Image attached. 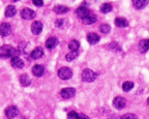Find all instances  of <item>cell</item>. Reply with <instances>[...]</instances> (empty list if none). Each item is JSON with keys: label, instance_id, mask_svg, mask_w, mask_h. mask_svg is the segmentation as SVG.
Listing matches in <instances>:
<instances>
[{"label": "cell", "instance_id": "cell-20", "mask_svg": "<svg viewBox=\"0 0 149 119\" xmlns=\"http://www.w3.org/2000/svg\"><path fill=\"white\" fill-rule=\"evenodd\" d=\"M82 21H83L84 24H86V25H91V24L96 22V16L93 14H90V15H88L86 18H84Z\"/></svg>", "mask_w": 149, "mask_h": 119}, {"label": "cell", "instance_id": "cell-22", "mask_svg": "<svg viewBox=\"0 0 149 119\" xmlns=\"http://www.w3.org/2000/svg\"><path fill=\"white\" fill-rule=\"evenodd\" d=\"M17 14V8L14 5H8V6L5 8V16L8 17V18H12L15 15Z\"/></svg>", "mask_w": 149, "mask_h": 119}, {"label": "cell", "instance_id": "cell-34", "mask_svg": "<svg viewBox=\"0 0 149 119\" xmlns=\"http://www.w3.org/2000/svg\"><path fill=\"white\" fill-rule=\"evenodd\" d=\"M13 1H15V2H17V1H19V0H13Z\"/></svg>", "mask_w": 149, "mask_h": 119}, {"label": "cell", "instance_id": "cell-21", "mask_svg": "<svg viewBox=\"0 0 149 119\" xmlns=\"http://www.w3.org/2000/svg\"><path fill=\"white\" fill-rule=\"evenodd\" d=\"M20 83H21L22 86H29V85L31 84V80L30 78L28 77L27 75H25V74H23V75L20 76Z\"/></svg>", "mask_w": 149, "mask_h": 119}, {"label": "cell", "instance_id": "cell-6", "mask_svg": "<svg viewBox=\"0 0 149 119\" xmlns=\"http://www.w3.org/2000/svg\"><path fill=\"white\" fill-rule=\"evenodd\" d=\"M19 114L18 108L15 107V106H9L5 109V116L9 119H13Z\"/></svg>", "mask_w": 149, "mask_h": 119}, {"label": "cell", "instance_id": "cell-11", "mask_svg": "<svg viewBox=\"0 0 149 119\" xmlns=\"http://www.w3.org/2000/svg\"><path fill=\"white\" fill-rule=\"evenodd\" d=\"M76 15H77L78 18H80V19L83 20L84 18H86L88 15H90V12H89V10L88 8H86V7L80 6L79 8L76 10Z\"/></svg>", "mask_w": 149, "mask_h": 119}, {"label": "cell", "instance_id": "cell-32", "mask_svg": "<svg viewBox=\"0 0 149 119\" xmlns=\"http://www.w3.org/2000/svg\"><path fill=\"white\" fill-rule=\"evenodd\" d=\"M78 119H90L89 118L87 115H85V114H78Z\"/></svg>", "mask_w": 149, "mask_h": 119}, {"label": "cell", "instance_id": "cell-31", "mask_svg": "<svg viewBox=\"0 0 149 119\" xmlns=\"http://www.w3.org/2000/svg\"><path fill=\"white\" fill-rule=\"evenodd\" d=\"M33 4L35 5V6H42V4H44V0H32Z\"/></svg>", "mask_w": 149, "mask_h": 119}, {"label": "cell", "instance_id": "cell-13", "mask_svg": "<svg viewBox=\"0 0 149 119\" xmlns=\"http://www.w3.org/2000/svg\"><path fill=\"white\" fill-rule=\"evenodd\" d=\"M58 44H59V40L57 38H48L46 42V48L49 50H52Z\"/></svg>", "mask_w": 149, "mask_h": 119}, {"label": "cell", "instance_id": "cell-14", "mask_svg": "<svg viewBox=\"0 0 149 119\" xmlns=\"http://www.w3.org/2000/svg\"><path fill=\"white\" fill-rule=\"evenodd\" d=\"M115 25L119 28H125L128 26V22L125 18H122V17H119V18H116L115 19Z\"/></svg>", "mask_w": 149, "mask_h": 119}, {"label": "cell", "instance_id": "cell-19", "mask_svg": "<svg viewBox=\"0 0 149 119\" xmlns=\"http://www.w3.org/2000/svg\"><path fill=\"white\" fill-rule=\"evenodd\" d=\"M87 40H88L89 44L95 45L96 42H100V35H97L96 33H89L87 35Z\"/></svg>", "mask_w": 149, "mask_h": 119}, {"label": "cell", "instance_id": "cell-24", "mask_svg": "<svg viewBox=\"0 0 149 119\" xmlns=\"http://www.w3.org/2000/svg\"><path fill=\"white\" fill-rule=\"evenodd\" d=\"M111 10H112V4H110V3H104L100 6V12L102 14H107V13H110Z\"/></svg>", "mask_w": 149, "mask_h": 119}, {"label": "cell", "instance_id": "cell-33", "mask_svg": "<svg viewBox=\"0 0 149 119\" xmlns=\"http://www.w3.org/2000/svg\"><path fill=\"white\" fill-rule=\"evenodd\" d=\"M147 104H148V106H149V97H148V100H147Z\"/></svg>", "mask_w": 149, "mask_h": 119}, {"label": "cell", "instance_id": "cell-29", "mask_svg": "<svg viewBox=\"0 0 149 119\" xmlns=\"http://www.w3.org/2000/svg\"><path fill=\"white\" fill-rule=\"evenodd\" d=\"M121 119H138V117L135 114L127 113V114H124L123 116H121Z\"/></svg>", "mask_w": 149, "mask_h": 119}, {"label": "cell", "instance_id": "cell-9", "mask_svg": "<svg viewBox=\"0 0 149 119\" xmlns=\"http://www.w3.org/2000/svg\"><path fill=\"white\" fill-rule=\"evenodd\" d=\"M10 64H12L13 68H18V70H20V68H24V61L22 60V59L20 58L19 56L13 57L12 60H10Z\"/></svg>", "mask_w": 149, "mask_h": 119}, {"label": "cell", "instance_id": "cell-4", "mask_svg": "<svg viewBox=\"0 0 149 119\" xmlns=\"http://www.w3.org/2000/svg\"><path fill=\"white\" fill-rule=\"evenodd\" d=\"M76 94V90L72 87H68V88H63L62 90L60 91V95L62 98L64 100H68V98H72Z\"/></svg>", "mask_w": 149, "mask_h": 119}, {"label": "cell", "instance_id": "cell-30", "mask_svg": "<svg viewBox=\"0 0 149 119\" xmlns=\"http://www.w3.org/2000/svg\"><path fill=\"white\" fill-rule=\"evenodd\" d=\"M68 119H78V113L74 111H70L68 115Z\"/></svg>", "mask_w": 149, "mask_h": 119}, {"label": "cell", "instance_id": "cell-23", "mask_svg": "<svg viewBox=\"0 0 149 119\" xmlns=\"http://www.w3.org/2000/svg\"><path fill=\"white\" fill-rule=\"evenodd\" d=\"M68 48H70V51H78L80 48V42L78 40H70V42L68 44Z\"/></svg>", "mask_w": 149, "mask_h": 119}, {"label": "cell", "instance_id": "cell-26", "mask_svg": "<svg viewBox=\"0 0 149 119\" xmlns=\"http://www.w3.org/2000/svg\"><path fill=\"white\" fill-rule=\"evenodd\" d=\"M134 88V83L133 82H130V81H127V82H124L123 83V85H122V89H123V91H130V90H132V89Z\"/></svg>", "mask_w": 149, "mask_h": 119}, {"label": "cell", "instance_id": "cell-15", "mask_svg": "<svg viewBox=\"0 0 149 119\" xmlns=\"http://www.w3.org/2000/svg\"><path fill=\"white\" fill-rule=\"evenodd\" d=\"M45 72V68L40 64H36V65L33 66L32 68V74L35 77H42Z\"/></svg>", "mask_w": 149, "mask_h": 119}, {"label": "cell", "instance_id": "cell-28", "mask_svg": "<svg viewBox=\"0 0 149 119\" xmlns=\"http://www.w3.org/2000/svg\"><path fill=\"white\" fill-rule=\"evenodd\" d=\"M110 30H111V27H110L108 24H102V25H100V31L102 33H109Z\"/></svg>", "mask_w": 149, "mask_h": 119}, {"label": "cell", "instance_id": "cell-2", "mask_svg": "<svg viewBox=\"0 0 149 119\" xmlns=\"http://www.w3.org/2000/svg\"><path fill=\"white\" fill-rule=\"evenodd\" d=\"M96 79V74L93 70H83V72H82V80H83L84 82H93L94 80Z\"/></svg>", "mask_w": 149, "mask_h": 119}, {"label": "cell", "instance_id": "cell-3", "mask_svg": "<svg viewBox=\"0 0 149 119\" xmlns=\"http://www.w3.org/2000/svg\"><path fill=\"white\" fill-rule=\"evenodd\" d=\"M72 76V72L68 68H61L58 70V77L61 80H70Z\"/></svg>", "mask_w": 149, "mask_h": 119}, {"label": "cell", "instance_id": "cell-25", "mask_svg": "<svg viewBox=\"0 0 149 119\" xmlns=\"http://www.w3.org/2000/svg\"><path fill=\"white\" fill-rule=\"evenodd\" d=\"M78 57V52L77 51H72L70 52L68 54H66V56H65V59L68 61H72Z\"/></svg>", "mask_w": 149, "mask_h": 119}, {"label": "cell", "instance_id": "cell-18", "mask_svg": "<svg viewBox=\"0 0 149 119\" xmlns=\"http://www.w3.org/2000/svg\"><path fill=\"white\" fill-rule=\"evenodd\" d=\"M139 50L141 53H145L149 50V40H142L139 42Z\"/></svg>", "mask_w": 149, "mask_h": 119}, {"label": "cell", "instance_id": "cell-27", "mask_svg": "<svg viewBox=\"0 0 149 119\" xmlns=\"http://www.w3.org/2000/svg\"><path fill=\"white\" fill-rule=\"evenodd\" d=\"M65 24H66V21L64 19H58L55 21V26L57 28H63L65 26Z\"/></svg>", "mask_w": 149, "mask_h": 119}, {"label": "cell", "instance_id": "cell-5", "mask_svg": "<svg viewBox=\"0 0 149 119\" xmlns=\"http://www.w3.org/2000/svg\"><path fill=\"white\" fill-rule=\"evenodd\" d=\"M113 106L116 108L117 110H121L123 109L126 106V100L125 98L121 97V96H117L113 100Z\"/></svg>", "mask_w": 149, "mask_h": 119}, {"label": "cell", "instance_id": "cell-7", "mask_svg": "<svg viewBox=\"0 0 149 119\" xmlns=\"http://www.w3.org/2000/svg\"><path fill=\"white\" fill-rule=\"evenodd\" d=\"M21 17L25 20H31L35 17V13L34 10L28 8V7H25L21 10Z\"/></svg>", "mask_w": 149, "mask_h": 119}, {"label": "cell", "instance_id": "cell-1", "mask_svg": "<svg viewBox=\"0 0 149 119\" xmlns=\"http://www.w3.org/2000/svg\"><path fill=\"white\" fill-rule=\"evenodd\" d=\"M15 56H18V51L12 46L4 45L0 47V58H13Z\"/></svg>", "mask_w": 149, "mask_h": 119}, {"label": "cell", "instance_id": "cell-10", "mask_svg": "<svg viewBox=\"0 0 149 119\" xmlns=\"http://www.w3.org/2000/svg\"><path fill=\"white\" fill-rule=\"evenodd\" d=\"M42 22H40V21L33 22L32 25H31V32H32L33 34L37 35V34H40V33L42 32Z\"/></svg>", "mask_w": 149, "mask_h": 119}, {"label": "cell", "instance_id": "cell-12", "mask_svg": "<svg viewBox=\"0 0 149 119\" xmlns=\"http://www.w3.org/2000/svg\"><path fill=\"white\" fill-rule=\"evenodd\" d=\"M42 55H44V50H42V47H36L30 54V57L32 59H38L42 58Z\"/></svg>", "mask_w": 149, "mask_h": 119}, {"label": "cell", "instance_id": "cell-17", "mask_svg": "<svg viewBox=\"0 0 149 119\" xmlns=\"http://www.w3.org/2000/svg\"><path fill=\"white\" fill-rule=\"evenodd\" d=\"M53 10L55 14L63 15V14H66V13L70 10V8H68V6H65V5H56L53 8Z\"/></svg>", "mask_w": 149, "mask_h": 119}, {"label": "cell", "instance_id": "cell-16", "mask_svg": "<svg viewBox=\"0 0 149 119\" xmlns=\"http://www.w3.org/2000/svg\"><path fill=\"white\" fill-rule=\"evenodd\" d=\"M149 0H133V4L137 10H142L148 4Z\"/></svg>", "mask_w": 149, "mask_h": 119}, {"label": "cell", "instance_id": "cell-8", "mask_svg": "<svg viewBox=\"0 0 149 119\" xmlns=\"http://www.w3.org/2000/svg\"><path fill=\"white\" fill-rule=\"evenodd\" d=\"M12 33V27L8 23H2L0 24V34L2 36H8Z\"/></svg>", "mask_w": 149, "mask_h": 119}]
</instances>
